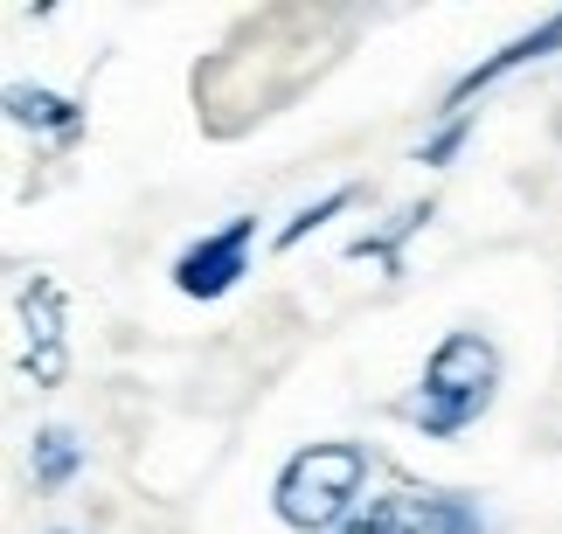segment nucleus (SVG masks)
Here are the masks:
<instances>
[{
	"label": "nucleus",
	"mask_w": 562,
	"mask_h": 534,
	"mask_svg": "<svg viewBox=\"0 0 562 534\" xmlns=\"http://www.w3.org/2000/svg\"><path fill=\"white\" fill-rule=\"evenodd\" d=\"M355 202V188H334V195L327 202H313V208H299V216L285 223V229H278V243H299V237H306V229H319V223H327L334 216V208H348Z\"/></svg>",
	"instance_id": "obj_9"
},
{
	"label": "nucleus",
	"mask_w": 562,
	"mask_h": 534,
	"mask_svg": "<svg viewBox=\"0 0 562 534\" xmlns=\"http://www.w3.org/2000/svg\"><path fill=\"white\" fill-rule=\"evenodd\" d=\"M35 479L42 486H63V479H70L77 473V465H83V452H77V438L70 431H63V423H49V431H35Z\"/></svg>",
	"instance_id": "obj_8"
},
{
	"label": "nucleus",
	"mask_w": 562,
	"mask_h": 534,
	"mask_svg": "<svg viewBox=\"0 0 562 534\" xmlns=\"http://www.w3.org/2000/svg\"><path fill=\"white\" fill-rule=\"evenodd\" d=\"M21 327H29V375L63 382L70 354H63V298H56L49 277H29V285H21Z\"/></svg>",
	"instance_id": "obj_5"
},
{
	"label": "nucleus",
	"mask_w": 562,
	"mask_h": 534,
	"mask_svg": "<svg viewBox=\"0 0 562 534\" xmlns=\"http://www.w3.org/2000/svg\"><path fill=\"white\" fill-rule=\"evenodd\" d=\"M493 382H501V354H493L486 333H445L438 354L424 368V396H417V417L424 431H459L493 402Z\"/></svg>",
	"instance_id": "obj_2"
},
{
	"label": "nucleus",
	"mask_w": 562,
	"mask_h": 534,
	"mask_svg": "<svg viewBox=\"0 0 562 534\" xmlns=\"http://www.w3.org/2000/svg\"><path fill=\"white\" fill-rule=\"evenodd\" d=\"M8 112L21 125H42V133H77V104L56 98V91H29V83H14V91H8Z\"/></svg>",
	"instance_id": "obj_7"
},
{
	"label": "nucleus",
	"mask_w": 562,
	"mask_h": 534,
	"mask_svg": "<svg viewBox=\"0 0 562 534\" xmlns=\"http://www.w3.org/2000/svg\"><path fill=\"white\" fill-rule=\"evenodd\" d=\"M369 521L382 534H486V521L451 493H389Z\"/></svg>",
	"instance_id": "obj_4"
},
{
	"label": "nucleus",
	"mask_w": 562,
	"mask_h": 534,
	"mask_svg": "<svg viewBox=\"0 0 562 534\" xmlns=\"http://www.w3.org/2000/svg\"><path fill=\"white\" fill-rule=\"evenodd\" d=\"M250 237H257V223L236 216V223L215 229V237L188 243L181 264H175V285H181L188 298H223L236 277H244V264H250Z\"/></svg>",
	"instance_id": "obj_3"
},
{
	"label": "nucleus",
	"mask_w": 562,
	"mask_h": 534,
	"mask_svg": "<svg viewBox=\"0 0 562 534\" xmlns=\"http://www.w3.org/2000/svg\"><path fill=\"white\" fill-rule=\"evenodd\" d=\"M334 534H382L375 521H348V527H334Z\"/></svg>",
	"instance_id": "obj_10"
},
{
	"label": "nucleus",
	"mask_w": 562,
	"mask_h": 534,
	"mask_svg": "<svg viewBox=\"0 0 562 534\" xmlns=\"http://www.w3.org/2000/svg\"><path fill=\"white\" fill-rule=\"evenodd\" d=\"M369 479V452L361 444H313L278 473V521L285 527H348V507Z\"/></svg>",
	"instance_id": "obj_1"
},
{
	"label": "nucleus",
	"mask_w": 562,
	"mask_h": 534,
	"mask_svg": "<svg viewBox=\"0 0 562 534\" xmlns=\"http://www.w3.org/2000/svg\"><path fill=\"white\" fill-rule=\"evenodd\" d=\"M549 49H562V14L555 21H542L535 35H521V42H507L493 63H480V70H465L459 83H451V104H465L472 91H486V83H501L507 70H521V63H535V56H549Z\"/></svg>",
	"instance_id": "obj_6"
}]
</instances>
